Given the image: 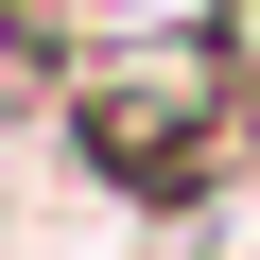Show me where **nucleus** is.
<instances>
[{"instance_id":"f257e3e1","label":"nucleus","mask_w":260,"mask_h":260,"mask_svg":"<svg viewBox=\"0 0 260 260\" xmlns=\"http://www.w3.org/2000/svg\"><path fill=\"white\" fill-rule=\"evenodd\" d=\"M70 139H87L121 191H191V174H208V139H225V52H208V35L87 52V70H70Z\"/></svg>"}]
</instances>
